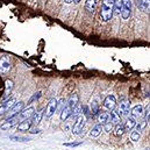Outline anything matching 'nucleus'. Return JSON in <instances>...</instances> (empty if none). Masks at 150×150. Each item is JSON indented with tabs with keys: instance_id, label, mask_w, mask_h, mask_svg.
<instances>
[{
	"instance_id": "f257e3e1",
	"label": "nucleus",
	"mask_w": 150,
	"mask_h": 150,
	"mask_svg": "<svg viewBox=\"0 0 150 150\" xmlns=\"http://www.w3.org/2000/svg\"><path fill=\"white\" fill-rule=\"evenodd\" d=\"M114 0H103L100 8V20L103 22H108L113 16Z\"/></svg>"
},
{
	"instance_id": "f03ea898",
	"label": "nucleus",
	"mask_w": 150,
	"mask_h": 150,
	"mask_svg": "<svg viewBox=\"0 0 150 150\" xmlns=\"http://www.w3.org/2000/svg\"><path fill=\"white\" fill-rule=\"evenodd\" d=\"M86 123V117L83 113H80L75 120V123H74V127L71 129V132L75 134V135H79L83 130H84V126Z\"/></svg>"
},
{
	"instance_id": "7ed1b4c3",
	"label": "nucleus",
	"mask_w": 150,
	"mask_h": 150,
	"mask_svg": "<svg viewBox=\"0 0 150 150\" xmlns=\"http://www.w3.org/2000/svg\"><path fill=\"white\" fill-rule=\"evenodd\" d=\"M12 68V58L8 55H5L0 58V75L7 74Z\"/></svg>"
},
{
	"instance_id": "20e7f679",
	"label": "nucleus",
	"mask_w": 150,
	"mask_h": 150,
	"mask_svg": "<svg viewBox=\"0 0 150 150\" xmlns=\"http://www.w3.org/2000/svg\"><path fill=\"white\" fill-rule=\"evenodd\" d=\"M129 107H130V101L127 100V99H125V98H122V99L120 100V104H119V107H117L116 113L119 114L120 117L127 116L128 113H129Z\"/></svg>"
},
{
	"instance_id": "39448f33",
	"label": "nucleus",
	"mask_w": 150,
	"mask_h": 150,
	"mask_svg": "<svg viewBox=\"0 0 150 150\" xmlns=\"http://www.w3.org/2000/svg\"><path fill=\"white\" fill-rule=\"evenodd\" d=\"M132 13V0H122L121 4V16L123 20L129 19Z\"/></svg>"
},
{
	"instance_id": "423d86ee",
	"label": "nucleus",
	"mask_w": 150,
	"mask_h": 150,
	"mask_svg": "<svg viewBox=\"0 0 150 150\" xmlns=\"http://www.w3.org/2000/svg\"><path fill=\"white\" fill-rule=\"evenodd\" d=\"M13 87H14V83L12 79H7L5 81V91H4V96H2V103L8 100V98L11 97L12 94V91H13Z\"/></svg>"
},
{
	"instance_id": "0eeeda50",
	"label": "nucleus",
	"mask_w": 150,
	"mask_h": 150,
	"mask_svg": "<svg viewBox=\"0 0 150 150\" xmlns=\"http://www.w3.org/2000/svg\"><path fill=\"white\" fill-rule=\"evenodd\" d=\"M104 107L107 110V111H114L115 106H116V98L113 96V94H110L105 98L104 103H103Z\"/></svg>"
},
{
	"instance_id": "6e6552de",
	"label": "nucleus",
	"mask_w": 150,
	"mask_h": 150,
	"mask_svg": "<svg viewBox=\"0 0 150 150\" xmlns=\"http://www.w3.org/2000/svg\"><path fill=\"white\" fill-rule=\"evenodd\" d=\"M57 111V100L56 99H50L49 104L47 105V108H45V117H51L55 112Z\"/></svg>"
},
{
	"instance_id": "1a4fd4ad",
	"label": "nucleus",
	"mask_w": 150,
	"mask_h": 150,
	"mask_svg": "<svg viewBox=\"0 0 150 150\" xmlns=\"http://www.w3.org/2000/svg\"><path fill=\"white\" fill-rule=\"evenodd\" d=\"M23 106H25V103L23 101H19L18 104H15L9 111L7 113V116L8 117H13V116H16L19 113L23 110Z\"/></svg>"
},
{
	"instance_id": "9d476101",
	"label": "nucleus",
	"mask_w": 150,
	"mask_h": 150,
	"mask_svg": "<svg viewBox=\"0 0 150 150\" xmlns=\"http://www.w3.org/2000/svg\"><path fill=\"white\" fill-rule=\"evenodd\" d=\"M15 105V99H9L2 103V105L0 106V116L4 115L6 112H8L13 106Z\"/></svg>"
},
{
	"instance_id": "9b49d317",
	"label": "nucleus",
	"mask_w": 150,
	"mask_h": 150,
	"mask_svg": "<svg viewBox=\"0 0 150 150\" xmlns=\"http://www.w3.org/2000/svg\"><path fill=\"white\" fill-rule=\"evenodd\" d=\"M19 119H18V115L16 116H13V117H8L2 125H1V129L2 130H8L9 128H12L13 126H15L18 123Z\"/></svg>"
},
{
	"instance_id": "f8f14e48",
	"label": "nucleus",
	"mask_w": 150,
	"mask_h": 150,
	"mask_svg": "<svg viewBox=\"0 0 150 150\" xmlns=\"http://www.w3.org/2000/svg\"><path fill=\"white\" fill-rule=\"evenodd\" d=\"M97 4H98V0H86V2H85V11L90 15L94 14L96 8H97Z\"/></svg>"
},
{
	"instance_id": "ddd939ff",
	"label": "nucleus",
	"mask_w": 150,
	"mask_h": 150,
	"mask_svg": "<svg viewBox=\"0 0 150 150\" xmlns=\"http://www.w3.org/2000/svg\"><path fill=\"white\" fill-rule=\"evenodd\" d=\"M34 113H35V110H34V107H28V108H26V110H22L21 112L19 113V116H18V119H21V120H26V119H29V117H32V116L34 115Z\"/></svg>"
},
{
	"instance_id": "4468645a",
	"label": "nucleus",
	"mask_w": 150,
	"mask_h": 150,
	"mask_svg": "<svg viewBox=\"0 0 150 150\" xmlns=\"http://www.w3.org/2000/svg\"><path fill=\"white\" fill-rule=\"evenodd\" d=\"M78 103H79V97H78V94L75 92V93H72L70 96L69 100L67 101V106L70 107L71 110H74L76 106H78Z\"/></svg>"
},
{
	"instance_id": "2eb2a0df",
	"label": "nucleus",
	"mask_w": 150,
	"mask_h": 150,
	"mask_svg": "<svg viewBox=\"0 0 150 150\" xmlns=\"http://www.w3.org/2000/svg\"><path fill=\"white\" fill-rule=\"evenodd\" d=\"M32 127V120L30 119H26V120H22L19 126H18V130L19 132H27Z\"/></svg>"
},
{
	"instance_id": "dca6fc26",
	"label": "nucleus",
	"mask_w": 150,
	"mask_h": 150,
	"mask_svg": "<svg viewBox=\"0 0 150 150\" xmlns=\"http://www.w3.org/2000/svg\"><path fill=\"white\" fill-rule=\"evenodd\" d=\"M150 0H136V5H137V7L142 11V12H144V13H149V2Z\"/></svg>"
},
{
	"instance_id": "f3484780",
	"label": "nucleus",
	"mask_w": 150,
	"mask_h": 150,
	"mask_svg": "<svg viewBox=\"0 0 150 150\" xmlns=\"http://www.w3.org/2000/svg\"><path fill=\"white\" fill-rule=\"evenodd\" d=\"M110 120H111V114L110 113H98V122H99V125H105V123L110 122Z\"/></svg>"
},
{
	"instance_id": "a211bd4d",
	"label": "nucleus",
	"mask_w": 150,
	"mask_h": 150,
	"mask_svg": "<svg viewBox=\"0 0 150 150\" xmlns=\"http://www.w3.org/2000/svg\"><path fill=\"white\" fill-rule=\"evenodd\" d=\"M103 126L101 125H97V126H94L92 129H91V132H90V136H92V137H98L101 133H103Z\"/></svg>"
},
{
	"instance_id": "6ab92c4d",
	"label": "nucleus",
	"mask_w": 150,
	"mask_h": 150,
	"mask_svg": "<svg viewBox=\"0 0 150 150\" xmlns=\"http://www.w3.org/2000/svg\"><path fill=\"white\" fill-rule=\"evenodd\" d=\"M135 125H136V120H135V117H133V116H130V117H128L127 119V121H126V123H125V130H132L134 127H135Z\"/></svg>"
},
{
	"instance_id": "aec40b11",
	"label": "nucleus",
	"mask_w": 150,
	"mask_h": 150,
	"mask_svg": "<svg viewBox=\"0 0 150 150\" xmlns=\"http://www.w3.org/2000/svg\"><path fill=\"white\" fill-rule=\"evenodd\" d=\"M132 115L133 117H140L143 115V107L141 105H136L135 107L132 108Z\"/></svg>"
},
{
	"instance_id": "412c9836",
	"label": "nucleus",
	"mask_w": 150,
	"mask_h": 150,
	"mask_svg": "<svg viewBox=\"0 0 150 150\" xmlns=\"http://www.w3.org/2000/svg\"><path fill=\"white\" fill-rule=\"evenodd\" d=\"M72 111H74V110H71L70 107L65 106V107L61 111V119H62L63 121H65L69 116H71V115H72Z\"/></svg>"
},
{
	"instance_id": "4be33fe9",
	"label": "nucleus",
	"mask_w": 150,
	"mask_h": 150,
	"mask_svg": "<svg viewBox=\"0 0 150 150\" xmlns=\"http://www.w3.org/2000/svg\"><path fill=\"white\" fill-rule=\"evenodd\" d=\"M75 120L76 117H74L72 115L71 116H69L65 121V126H64V129L67 130V132H71V129H72V127H74V123H75Z\"/></svg>"
},
{
	"instance_id": "5701e85b",
	"label": "nucleus",
	"mask_w": 150,
	"mask_h": 150,
	"mask_svg": "<svg viewBox=\"0 0 150 150\" xmlns=\"http://www.w3.org/2000/svg\"><path fill=\"white\" fill-rule=\"evenodd\" d=\"M43 110H41L40 112L38 113H34V115H33V119H32V123L33 125H35V126H38V123L41 122V119H42V116H43Z\"/></svg>"
},
{
	"instance_id": "b1692460",
	"label": "nucleus",
	"mask_w": 150,
	"mask_h": 150,
	"mask_svg": "<svg viewBox=\"0 0 150 150\" xmlns=\"http://www.w3.org/2000/svg\"><path fill=\"white\" fill-rule=\"evenodd\" d=\"M121 4H122V0H114L113 15H120V13H121Z\"/></svg>"
},
{
	"instance_id": "393cba45",
	"label": "nucleus",
	"mask_w": 150,
	"mask_h": 150,
	"mask_svg": "<svg viewBox=\"0 0 150 150\" xmlns=\"http://www.w3.org/2000/svg\"><path fill=\"white\" fill-rule=\"evenodd\" d=\"M111 123L112 125H120V122H121V117L119 116V114L116 113V111H113L112 113H111Z\"/></svg>"
},
{
	"instance_id": "a878e982",
	"label": "nucleus",
	"mask_w": 150,
	"mask_h": 150,
	"mask_svg": "<svg viewBox=\"0 0 150 150\" xmlns=\"http://www.w3.org/2000/svg\"><path fill=\"white\" fill-rule=\"evenodd\" d=\"M91 113L92 115H97L99 113V104L97 100H92L91 103Z\"/></svg>"
},
{
	"instance_id": "bb28decb",
	"label": "nucleus",
	"mask_w": 150,
	"mask_h": 150,
	"mask_svg": "<svg viewBox=\"0 0 150 150\" xmlns=\"http://www.w3.org/2000/svg\"><path fill=\"white\" fill-rule=\"evenodd\" d=\"M9 139L12 141H15V142H28V141H30V137H25V136H9Z\"/></svg>"
},
{
	"instance_id": "cd10ccee",
	"label": "nucleus",
	"mask_w": 150,
	"mask_h": 150,
	"mask_svg": "<svg viewBox=\"0 0 150 150\" xmlns=\"http://www.w3.org/2000/svg\"><path fill=\"white\" fill-rule=\"evenodd\" d=\"M123 133H125V127H123V125H117V126L115 127L114 135H116V136H121V135H123Z\"/></svg>"
},
{
	"instance_id": "c85d7f7f",
	"label": "nucleus",
	"mask_w": 150,
	"mask_h": 150,
	"mask_svg": "<svg viewBox=\"0 0 150 150\" xmlns=\"http://www.w3.org/2000/svg\"><path fill=\"white\" fill-rule=\"evenodd\" d=\"M147 126V121L146 120H141L140 122H136L135 127H136V132H141L142 129H144Z\"/></svg>"
},
{
	"instance_id": "c756f323",
	"label": "nucleus",
	"mask_w": 150,
	"mask_h": 150,
	"mask_svg": "<svg viewBox=\"0 0 150 150\" xmlns=\"http://www.w3.org/2000/svg\"><path fill=\"white\" fill-rule=\"evenodd\" d=\"M140 137H141L140 132H133V133L130 134V139H132V141H134V142L139 141V139H140Z\"/></svg>"
},
{
	"instance_id": "7c9ffc66",
	"label": "nucleus",
	"mask_w": 150,
	"mask_h": 150,
	"mask_svg": "<svg viewBox=\"0 0 150 150\" xmlns=\"http://www.w3.org/2000/svg\"><path fill=\"white\" fill-rule=\"evenodd\" d=\"M103 129H104L106 133H111V132L113 130V125L111 123V122H107V123H105V125H104Z\"/></svg>"
},
{
	"instance_id": "2f4dec72",
	"label": "nucleus",
	"mask_w": 150,
	"mask_h": 150,
	"mask_svg": "<svg viewBox=\"0 0 150 150\" xmlns=\"http://www.w3.org/2000/svg\"><path fill=\"white\" fill-rule=\"evenodd\" d=\"M40 97H41V92L38 91V92H36V93H34V96H33V97H32V98L29 99V101H28V104H32L33 101H35V100H38V98H40Z\"/></svg>"
},
{
	"instance_id": "473e14b6",
	"label": "nucleus",
	"mask_w": 150,
	"mask_h": 150,
	"mask_svg": "<svg viewBox=\"0 0 150 150\" xmlns=\"http://www.w3.org/2000/svg\"><path fill=\"white\" fill-rule=\"evenodd\" d=\"M83 142H71V143H64L65 147H78L80 146Z\"/></svg>"
},
{
	"instance_id": "72a5a7b5",
	"label": "nucleus",
	"mask_w": 150,
	"mask_h": 150,
	"mask_svg": "<svg viewBox=\"0 0 150 150\" xmlns=\"http://www.w3.org/2000/svg\"><path fill=\"white\" fill-rule=\"evenodd\" d=\"M144 113V120L147 121V122H149V113H150V110H149V105H148V107L146 108V112Z\"/></svg>"
},
{
	"instance_id": "f704fd0d",
	"label": "nucleus",
	"mask_w": 150,
	"mask_h": 150,
	"mask_svg": "<svg viewBox=\"0 0 150 150\" xmlns=\"http://www.w3.org/2000/svg\"><path fill=\"white\" fill-rule=\"evenodd\" d=\"M30 133H33V134H38V133H40V130H38V128H33Z\"/></svg>"
},
{
	"instance_id": "c9c22d12",
	"label": "nucleus",
	"mask_w": 150,
	"mask_h": 150,
	"mask_svg": "<svg viewBox=\"0 0 150 150\" xmlns=\"http://www.w3.org/2000/svg\"><path fill=\"white\" fill-rule=\"evenodd\" d=\"M65 2L67 4H70V2H72V0H65Z\"/></svg>"
},
{
	"instance_id": "e433bc0d",
	"label": "nucleus",
	"mask_w": 150,
	"mask_h": 150,
	"mask_svg": "<svg viewBox=\"0 0 150 150\" xmlns=\"http://www.w3.org/2000/svg\"><path fill=\"white\" fill-rule=\"evenodd\" d=\"M72 1H74V2H75V4H78V2H79V1H80V0H72Z\"/></svg>"
}]
</instances>
